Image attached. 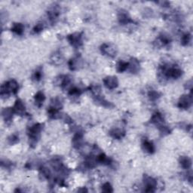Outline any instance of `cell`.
Segmentation results:
<instances>
[{
	"instance_id": "22",
	"label": "cell",
	"mask_w": 193,
	"mask_h": 193,
	"mask_svg": "<svg viewBox=\"0 0 193 193\" xmlns=\"http://www.w3.org/2000/svg\"><path fill=\"white\" fill-rule=\"evenodd\" d=\"M190 39H191V36L189 34H185L184 36L182 37V44L184 45H188L190 42Z\"/></svg>"
},
{
	"instance_id": "4",
	"label": "cell",
	"mask_w": 193,
	"mask_h": 193,
	"mask_svg": "<svg viewBox=\"0 0 193 193\" xmlns=\"http://www.w3.org/2000/svg\"><path fill=\"white\" fill-rule=\"evenodd\" d=\"M101 51L104 54L108 55L112 57L116 56V53H117V49L114 45H111V44H103L101 46Z\"/></svg>"
},
{
	"instance_id": "13",
	"label": "cell",
	"mask_w": 193,
	"mask_h": 193,
	"mask_svg": "<svg viewBox=\"0 0 193 193\" xmlns=\"http://www.w3.org/2000/svg\"><path fill=\"white\" fill-rule=\"evenodd\" d=\"M110 134L113 137L116 139H120L125 136V131L119 128H115L110 131Z\"/></svg>"
},
{
	"instance_id": "9",
	"label": "cell",
	"mask_w": 193,
	"mask_h": 193,
	"mask_svg": "<svg viewBox=\"0 0 193 193\" xmlns=\"http://www.w3.org/2000/svg\"><path fill=\"white\" fill-rule=\"evenodd\" d=\"M151 122L152 123L155 124L156 125H159V127H161L163 125L164 119L160 113H155L152 116V117Z\"/></svg>"
},
{
	"instance_id": "3",
	"label": "cell",
	"mask_w": 193,
	"mask_h": 193,
	"mask_svg": "<svg viewBox=\"0 0 193 193\" xmlns=\"http://www.w3.org/2000/svg\"><path fill=\"white\" fill-rule=\"evenodd\" d=\"M144 184L146 186V192H155V189L156 186H157V182L152 177H149V176H145Z\"/></svg>"
},
{
	"instance_id": "8",
	"label": "cell",
	"mask_w": 193,
	"mask_h": 193,
	"mask_svg": "<svg viewBox=\"0 0 193 193\" xmlns=\"http://www.w3.org/2000/svg\"><path fill=\"white\" fill-rule=\"evenodd\" d=\"M13 110L15 113L18 115H24L25 113V105L21 100H18L15 102V106L13 107Z\"/></svg>"
},
{
	"instance_id": "10",
	"label": "cell",
	"mask_w": 193,
	"mask_h": 193,
	"mask_svg": "<svg viewBox=\"0 0 193 193\" xmlns=\"http://www.w3.org/2000/svg\"><path fill=\"white\" fill-rule=\"evenodd\" d=\"M15 113L13 110V109L11 108H5L4 109V110L2 111V116L4 117L5 120L6 122H10L12 119V116H13V113Z\"/></svg>"
},
{
	"instance_id": "24",
	"label": "cell",
	"mask_w": 193,
	"mask_h": 193,
	"mask_svg": "<svg viewBox=\"0 0 193 193\" xmlns=\"http://www.w3.org/2000/svg\"><path fill=\"white\" fill-rule=\"evenodd\" d=\"M102 190L104 192H113V187L111 186V185L109 183H105V184L103 186Z\"/></svg>"
},
{
	"instance_id": "23",
	"label": "cell",
	"mask_w": 193,
	"mask_h": 193,
	"mask_svg": "<svg viewBox=\"0 0 193 193\" xmlns=\"http://www.w3.org/2000/svg\"><path fill=\"white\" fill-rule=\"evenodd\" d=\"M41 171H42V175H43V177H45V178L48 179L49 177H51V171L48 168H45V167H42Z\"/></svg>"
},
{
	"instance_id": "18",
	"label": "cell",
	"mask_w": 193,
	"mask_h": 193,
	"mask_svg": "<svg viewBox=\"0 0 193 193\" xmlns=\"http://www.w3.org/2000/svg\"><path fill=\"white\" fill-rule=\"evenodd\" d=\"M119 19L121 24H127L129 22H131V19H130L129 16L127 13H124V12H121L119 15Z\"/></svg>"
},
{
	"instance_id": "25",
	"label": "cell",
	"mask_w": 193,
	"mask_h": 193,
	"mask_svg": "<svg viewBox=\"0 0 193 193\" xmlns=\"http://www.w3.org/2000/svg\"><path fill=\"white\" fill-rule=\"evenodd\" d=\"M53 61L55 64H60L62 63L63 59H62V57H61V54H54V57H53Z\"/></svg>"
},
{
	"instance_id": "11",
	"label": "cell",
	"mask_w": 193,
	"mask_h": 193,
	"mask_svg": "<svg viewBox=\"0 0 193 193\" xmlns=\"http://www.w3.org/2000/svg\"><path fill=\"white\" fill-rule=\"evenodd\" d=\"M180 162L181 166L183 167L185 169H189L191 167V165H192V161L189 158L186 157V156H183V157L180 158Z\"/></svg>"
},
{
	"instance_id": "27",
	"label": "cell",
	"mask_w": 193,
	"mask_h": 193,
	"mask_svg": "<svg viewBox=\"0 0 193 193\" xmlns=\"http://www.w3.org/2000/svg\"><path fill=\"white\" fill-rule=\"evenodd\" d=\"M18 140H19V137L17 134H13L8 138V141L11 144H14V143H17Z\"/></svg>"
},
{
	"instance_id": "2",
	"label": "cell",
	"mask_w": 193,
	"mask_h": 193,
	"mask_svg": "<svg viewBox=\"0 0 193 193\" xmlns=\"http://www.w3.org/2000/svg\"><path fill=\"white\" fill-rule=\"evenodd\" d=\"M42 130V124H36L30 128V131H29V136H30V140H31V144H36L37 143Z\"/></svg>"
},
{
	"instance_id": "7",
	"label": "cell",
	"mask_w": 193,
	"mask_h": 193,
	"mask_svg": "<svg viewBox=\"0 0 193 193\" xmlns=\"http://www.w3.org/2000/svg\"><path fill=\"white\" fill-rule=\"evenodd\" d=\"M191 103H192L191 97L183 95L180 97V101H179V107L182 109H188L190 106Z\"/></svg>"
},
{
	"instance_id": "30",
	"label": "cell",
	"mask_w": 193,
	"mask_h": 193,
	"mask_svg": "<svg viewBox=\"0 0 193 193\" xmlns=\"http://www.w3.org/2000/svg\"><path fill=\"white\" fill-rule=\"evenodd\" d=\"M41 78H42V72L41 71H36L34 74V79L36 81L40 80Z\"/></svg>"
},
{
	"instance_id": "1",
	"label": "cell",
	"mask_w": 193,
	"mask_h": 193,
	"mask_svg": "<svg viewBox=\"0 0 193 193\" xmlns=\"http://www.w3.org/2000/svg\"><path fill=\"white\" fill-rule=\"evenodd\" d=\"M18 90V84L16 81L11 80L6 82L5 85H2L1 96H8L10 94H15Z\"/></svg>"
},
{
	"instance_id": "17",
	"label": "cell",
	"mask_w": 193,
	"mask_h": 193,
	"mask_svg": "<svg viewBox=\"0 0 193 193\" xmlns=\"http://www.w3.org/2000/svg\"><path fill=\"white\" fill-rule=\"evenodd\" d=\"M45 99V97L44 95V94L41 91L38 92L36 94V97H35V101H36V104L38 106H41L43 103L44 100Z\"/></svg>"
},
{
	"instance_id": "6",
	"label": "cell",
	"mask_w": 193,
	"mask_h": 193,
	"mask_svg": "<svg viewBox=\"0 0 193 193\" xmlns=\"http://www.w3.org/2000/svg\"><path fill=\"white\" fill-rule=\"evenodd\" d=\"M68 40L72 45L78 47L82 44V36L80 33H73L68 36Z\"/></svg>"
},
{
	"instance_id": "16",
	"label": "cell",
	"mask_w": 193,
	"mask_h": 193,
	"mask_svg": "<svg viewBox=\"0 0 193 193\" xmlns=\"http://www.w3.org/2000/svg\"><path fill=\"white\" fill-rule=\"evenodd\" d=\"M73 143L74 144V146L76 148H79L82 144V134L80 133H78L73 137Z\"/></svg>"
},
{
	"instance_id": "15",
	"label": "cell",
	"mask_w": 193,
	"mask_h": 193,
	"mask_svg": "<svg viewBox=\"0 0 193 193\" xmlns=\"http://www.w3.org/2000/svg\"><path fill=\"white\" fill-rule=\"evenodd\" d=\"M143 148L146 152L149 153H152L155 151V146L152 142L149 140H145L143 143Z\"/></svg>"
},
{
	"instance_id": "26",
	"label": "cell",
	"mask_w": 193,
	"mask_h": 193,
	"mask_svg": "<svg viewBox=\"0 0 193 193\" xmlns=\"http://www.w3.org/2000/svg\"><path fill=\"white\" fill-rule=\"evenodd\" d=\"M91 92L95 95L97 97H98L100 93V88L98 85H94L91 87Z\"/></svg>"
},
{
	"instance_id": "29",
	"label": "cell",
	"mask_w": 193,
	"mask_h": 193,
	"mask_svg": "<svg viewBox=\"0 0 193 193\" xmlns=\"http://www.w3.org/2000/svg\"><path fill=\"white\" fill-rule=\"evenodd\" d=\"M43 30V24H38L36 26V27H34V31L36 32V33H39V32H41L42 30Z\"/></svg>"
},
{
	"instance_id": "28",
	"label": "cell",
	"mask_w": 193,
	"mask_h": 193,
	"mask_svg": "<svg viewBox=\"0 0 193 193\" xmlns=\"http://www.w3.org/2000/svg\"><path fill=\"white\" fill-rule=\"evenodd\" d=\"M149 98L152 100H157L158 98L159 97V93L156 92V91H151V92H149Z\"/></svg>"
},
{
	"instance_id": "21",
	"label": "cell",
	"mask_w": 193,
	"mask_h": 193,
	"mask_svg": "<svg viewBox=\"0 0 193 193\" xmlns=\"http://www.w3.org/2000/svg\"><path fill=\"white\" fill-rule=\"evenodd\" d=\"M160 41L163 44H168L171 42V38H170V36L168 35L162 34L160 36Z\"/></svg>"
},
{
	"instance_id": "5",
	"label": "cell",
	"mask_w": 193,
	"mask_h": 193,
	"mask_svg": "<svg viewBox=\"0 0 193 193\" xmlns=\"http://www.w3.org/2000/svg\"><path fill=\"white\" fill-rule=\"evenodd\" d=\"M103 82L105 86L110 89H114L118 86V84H119L117 78L115 76H108V77L105 78Z\"/></svg>"
},
{
	"instance_id": "20",
	"label": "cell",
	"mask_w": 193,
	"mask_h": 193,
	"mask_svg": "<svg viewBox=\"0 0 193 193\" xmlns=\"http://www.w3.org/2000/svg\"><path fill=\"white\" fill-rule=\"evenodd\" d=\"M128 68V63L124 61H119L117 65V70L120 73L125 71Z\"/></svg>"
},
{
	"instance_id": "14",
	"label": "cell",
	"mask_w": 193,
	"mask_h": 193,
	"mask_svg": "<svg viewBox=\"0 0 193 193\" xmlns=\"http://www.w3.org/2000/svg\"><path fill=\"white\" fill-rule=\"evenodd\" d=\"M69 65H70V67L71 70H77L82 65V61H81V60L79 58H74V59H72L70 61Z\"/></svg>"
},
{
	"instance_id": "19",
	"label": "cell",
	"mask_w": 193,
	"mask_h": 193,
	"mask_svg": "<svg viewBox=\"0 0 193 193\" xmlns=\"http://www.w3.org/2000/svg\"><path fill=\"white\" fill-rule=\"evenodd\" d=\"M11 30L14 33H17L18 35H21L24 33V27L23 26V24H15L13 25V27H12Z\"/></svg>"
},
{
	"instance_id": "12",
	"label": "cell",
	"mask_w": 193,
	"mask_h": 193,
	"mask_svg": "<svg viewBox=\"0 0 193 193\" xmlns=\"http://www.w3.org/2000/svg\"><path fill=\"white\" fill-rule=\"evenodd\" d=\"M128 68L132 73H137L140 69V64L137 60H131V63H128Z\"/></svg>"
}]
</instances>
